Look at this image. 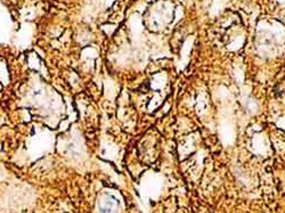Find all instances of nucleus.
Segmentation results:
<instances>
[{
  "label": "nucleus",
  "mask_w": 285,
  "mask_h": 213,
  "mask_svg": "<svg viewBox=\"0 0 285 213\" xmlns=\"http://www.w3.org/2000/svg\"><path fill=\"white\" fill-rule=\"evenodd\" d=\"M113 210H114V205H112L111 203H107L102 207V213H112Z\"/></svg>",
  "instance_id": "f257e3e1"
}]
</instances>
